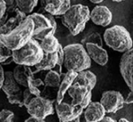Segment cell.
<instances>
[{
  "label": "cell",
  "mask_w": 133,
  "mask_h": 122,
  "mask_svg": "<svg viewBox=\"0 0 133 122\" xmlns=\"http://www.w3.org/2000/svg\"><path fill=\"white\" fill-rule=\"evenodd\" d=\"M6 11H7V6L4 0H0V19L6 14Z\"/></svg>",
  "instance_id": "32"
},
{
  "label": "cell",
  "mask_w": 133,
  "mask_h": 122,
  "mask_svg": "<svg viewBox=\"0 0 133 122\" xmlns=\"http://www.w3.org/2000/svg\"><path fill=\"white\" fill-rule=\"evenodd\" d=\"M83 46L90 59L94 61L98 65L105 66L108 63V53L102 46H99L96 44H91V43H87Z\"/></svg>",
  "instance_id": "15"
},
{
  "label": "cell",
  "mask_w": 133,
  "mask_h": 122,
  "mask_svg": "<svg viewBox=\"0 0 133 122\" xmlns=\"http://www.w3.org/2000/svg\"><path fill=\"white\" fill-rule=\"evenodd\" d=\"M77 72L72 71V70H68L65 74H64L63 78L61 80V82L59 84V87H58L59 90H58L57 96H56V102L57 103L62 102L65 98L66 93L69 89V87H71L73 82H74L75 78L76 77Z\"/></svg>",
  "instance_id": "17"
},
{
  "label": "cell",
  "mask_w": 133,
  "mask_h": 122,
  "mask_svg": "<svg viewBox=\"0 0 133 122\" xmlns=\"http://www.w3.org/2000/svg\"><path fill=\"white\" fill-rule=\"evenodd\" d=\"M37 3L38 0H15L16 7L26 14H30Z\"/></svg>",
  "instance_id": "24"
},
{
  "label": "cell",
  "mask_w": 133,
  "mask_h": 122,
  "mask_svg": "<svg viewBox=\"0 0 133 122\" xmlns=\"http://www.w3.org/2000/svg\"><path fill=\"white\" fill-rule=\"evenodd\" d=\"M1 89L7 96V100L10 103L18 104L19 106L23 107L22 89L14 80L12 71L4 72V82Z\"/></svg>",
  "instance_id": "7"
},
{
  "label": "cell",
  "mask_w": 133,
  "mask_h": 122,
  "mask_svg": "<svg viewBox=\"0 0 133 122\" xmlns=\"http://www.w3.org/2000/svg\"><path fill=\"white\" fill-rule=\"evenodd\" d=\"M87 43H91V44H96L99 46H103V39L102 37L98 32H92L90 35H88L86 38H83L82 41V45L84 46Z\"/></svg>",
  "instance_id": "25"
},
{
  "label": "cell",
  "mask_w": 133,
  "mask_h": 122,
  "mask_svg": "<svg viewBox=\"0 0 133 122\" xmlns=\"http://www.w3.org/2000/svg\"><path fill=\"white\" fill-rule=\"evenodd\" d=\"M4 69H3V66L0 64V90L2 88V85H3L4 82Z\"/></svg>",
  "instance_id": "35"
},
{
  "label": "cell",
  "mask_w": 133,
  "mask_h": 122,
  "mask_svg": "<svg viewBox=\"0 0 133 122\" xmlns=\"http://www.w3.org/2000/svg\"><path fill=\"white\" fill-rule=\"evenodd\" d=\"M63 66L66 70L80 72L88 70L91 66V60L82 44L75 43L63 47Z\"/></svg>",
  "instance_id": "1"
},
{
  "label": "cell",
  "mask_w": 133,
  "mask_h": 122,
  "mask_svg": "<svg viewBox=\"0 0 133 122\" xmlns=\"http://www.w3.org/2000/svg\"><path fill=\"white\" fill-rule=\"evenodd\" d=\"M6 4V6H7V13H12L14 12V10L16 8V5H15V0H4Z\"/></svg>",
  "instance_id": "31"
},
{
  "label": "cell",
  "mask_w": 133,
  "mask_h": 122,
  "mask_svg": "<svg viewBox=\"0 0 133 122\" xmlns=\"http://www.w3.org/2000/svg\"><path fill=\"white\" fill-rule=\"evenodd\" d=\"M34 97H35V95H32L30 92H29V89L26 87L24 90L22 91V104H23V106L27 107L28 104L29 103V102H30Z\"/></svg>",
  "instance_id": "28"
},
{
  "label": "cell",
  "mask_w": 133,
  "mask_h": 122,
  "mask_svg": "<svg viewBox=\"0 0 133 122\" xmlns=\"http://www.w3.org/2000/svg\"><path fill=\"white\" fill-rule=\"evenodd\" d=\"M44 87V83L42 80H40V78H36L35 77H34V75L29 78V80H28L27 88L29 89L32 95H34L35 96L41 95L42 91H41V89H40V87Z\"/></svg>",
  "instance_id": "23"
},
{
  "label": "cell",
  "mask_w": 133,
  "mask_h": 122,
  "mask_svg": "<svg viewBox=\"0 0 133 122\" xmlns=\"http://www.w3.org/2000/svg\"><path fill=\"white\" fill-rule=\"evenodd\" d=\"M12 75H14V80L21 87H27L28 86V80L29 77L33 76L34 72L31 70V67L25 65H17L14 67V70H12Z\"/></svg>",
  "instance_id": "18"
},
{
  "label": "cell",
  "mask_w": 133,
  "mask_h": 122,
  "mask_svg": "<svg viewBox=\"0 0 133 122\" xmlns=\"http://www.w3.org/2000/svg\"><path fill=\"white\" fill-rule=\"evenodd\" d=\"M14 113L7 109L0 111V122H14Z\"/></svg>",
  "instance_id": "27"
},
{
  "label": "cell",
  "mask_w": 133,
  "mask_h": 122,
  "mask_svg": "<svg viewBox=\"0 0 133 122\" xmlns=\"http://www.w3.org/2000/svg\"><path fill=\"white\" fill-rule=\"evenodd\" d=\"M55 112L59 118V120L70 121L80 117L83 109L80 106H75L71 102L62 101L55 105Z\"/></svg>",
  "instance_id": "12"
},
{
  "label": "cell",
  "mask_w": 133,
  "mask_h": 122,
  "mask_svg": "<svg viewBox=\"0 0 133 122\" xmlns=\"http://www.w3.org/2000/svg\"><path fill=\"white\" fill-rule=\"evenodd\" d=\"M12 51L7 48L5 46H4L1 42H0V64H2L6 60L12 58Z\"/></svg>",
  "instance_id": "26"
},
{
  "label": "cell",
  "mask_w": 133,
  "mask_h": 122,
  "mask_svg": "<svg viewBox=\"0 0 133 122\" xmlns=\"http://www.w3.org/2000/svg\"><path fill=\"white\" fill-rule=\"evenodd\" d=\"M120 72L124 82L133 90V49L123 53L120 60Z\"/></svg>",
  "instance_id": "11"
},
{
  "label": "cell",
  "mask_w": 133,
  "mask_h": 122,
  "mask_svg": "<svg viewBox=\"0 0 133 122\" xmlns=\"http://www.w3.org/2000/svg\"><path fill=\"white\" fill-rule=\"evenodd\" d=\"M113 2H115V3H120V2H123L124 0H112Z\"/></svg>",
  "instance_id": "42"
},
{
  "label": "cell",
  "mask_w": 133,
  "mask_h": 122,
  "mask_svg": "<svg viewBox=\"0 0 133 122\" xmlns=\"http://www.w3.org/2000/svg\"><path fill=\"white\" fill-rule=\"evenodd\" d=\"M83 115L87 122H98L106 116V112L99 102H91L83 109Z\"/></svg>",
  "instance_id": "16"
},
{
  "label": "cell",
  "mask_w": 133,
  "mask_h": 122,
  "mask_svg": "<svg viewBox=\"0 0 133 122\" xmlns=\"http://www.w3.org/2000/svg\"><path fill=\"white\" fill-rule=\"evenodd\" d=\"M79 119H80V122H87V120H86V119H85V118L83 117V113L80 115V117H79Z\"/></svg>",
  "instance_id": "39"
},
{
  "label": "cell",
  "mask_w": 133,
  "mask_h": 122,
  "mask_svg": "<svg viewBox=\"0 0 133 122\" xmlns=\"http://www.w3.org/2000/svg\"><path fill=\"white\" fill-rule=\"evenodd\" d=\"M14 18H15V20L17 21V23H18V25L20 24V23L22 22L23 21L25 20L26 18H27V14H25V13H23L22 11H21L20 9H18V8H15V9L14 10Z\"/></svg>",
  "instance_id": "29"
},
{
  "label": "cell",
  "mask_w": 133,
  "mask_h": 122,
  "mask_svg": "<svg viewBox=\"0 0 133 122\" xmlns=\"http://www.w3.org/2000/svg\"><path fill=\"white\" fill-rule=\"evenodd\" d=\"M63 61H64V51H63V46L61 45H59V48L57 51V65L59 68H61L63 66Z\"/></svg>",
  "instance_id": "30"
},
{
  "label": "cell",
  "mask_w": 133,
  "mask_h": 122,
  "mask_svg": "<svg viewBox=\"0 0 133 122\" xmlns=\"http://www.w3.org/2000/svg\"><path fill=\"white\" fill-rule=\"evenodd\" d=\"M92 89L87 86H71L66 93L71 98V103L83 109L91 102Z\"/></svg>",
  "instance_id": "10"
},
{
  "label": "cell",
  "mask_w": 133,
  "mask_h": 122,
  "mask_svg": "<svg viewBox=\"0 0 133 122\" xmlns=\"http://www.w3.org/2000/svg\"><path fill=\"white\" fill-rule=\"evenodd\" d=\"M112 12L106 5H96L90 12V20L98 26H109L112 22Z\"/></svg>",
  "instance_id": "13"
},
{
  "label": "cell",
  "mask_w": 133,
  "mask_h": 122,
  "mask_svg": "<svg viewBox=\"0 0 133 122\" xmlns=\"http://www.w3.org/2000/svg\"><path fill=\"white\" fill-rule=\"evenodd\" d=\"M8 14H9V13L6 12V14H5V15L2 17L1 19H0V26H3V25L5 24L6 21H7L8 19H9V18H8Z\"/></svg>",
  "instance_id": "36"
},
{
  "label": "cell",
  "mask_w": 133,
  "mask_h": 122,
  "mask_svg": "<svg viewBox=\"0 0 133 122\" xmlns=\"http://www.w3.org/2000/svg\"><path fill=\"white\" fill-rule=\"evenodd\" d=\"M99 102L106 113H115L124 107V97L119 91L108 90L103 92Z\"/></svg>",
  "instance_id": "9"
},
{
  "label": "cell",
  "mask_w": 133,
  "mask_h": 122,
  "mask_svg": "<svg viewBox=\"0 0 133 122\" xmlns=\"http://www.w3.org/2000/svg\"><path fill=\"white\" fill-rule=\"evenodd\" d=\"M90 1L93 4H100V3H102L103 1H105V0H90Z\"/></svg>",
  "instance_id": "38"
},
{
  "label": "cell",
  "mask_w": 133,
  "mask_h": 122,
  "mask_svg": "<svg viewBox=\"0 0 133 122\" xmlns=\"http://www.w3.org/2000/svg\"><path fill=\"white\" fill-rule=\"evenodd\" d=\"M27 112L31 117L44 119L46 117L54 113L53 102L44 96H35L26 107Z\"/></svg>",
  "instance_id": "6"
},
{
  "label": "cell",
  "mask_w": 133,
  "mask_h": 122,
  "mask_svg": "<svg viewBox=\"0 0 133 122\" xmlns=\"http://www.w3.org/2000/svg\"><path fill=\"white\" fill-rule=\"evenodd\" d=\"M59 122H80V119H79V117L76 118V119H73V120H70V121H62V120H59Z\"/></svg>",
  "instance_id": "40"
},
{
  "label": "cell",
  "mask_w": 133,
  "mask_h": 122,
  "mask_svg": "<svg viewBox=\"0 0 133 122\" xmlns=\"http://www.w3.org/2000/svg\"><path fill=\"white\" fill-rule=\"evenodd\" d=\"M29 18H30L33 21L34 23V31H33V37L36 41H42L46 35L48 34H53L54 35V31L51 26V21L49 19L42 13H31L28 15Z\"/></svg>",
  "instance_id": "8"
},
{
  "label": "cell",
  "mask_w": 133,
  "mask_h": 122,
  "mask_svg": "<svg viewBox=\"0 0 133 122\" xmlns=\"http://www.w3.org/2000/svg\"><path fill=\"white\" fill-rule=\"evenodd\" d=\"M65 74V73H64ZM64 74L59 73L54 69L48 70L45 78H44V83L45 87H52V88H58L59 87V84L61 82V80L63 78Z\"/></svg>",
  "instance_id": "22"
},
{
  "label": "cell",
  "mask_w": 133,
  "mask_h": 122,
  "mask_svg": "<svg viewBox=\"0 0 133 122\" xmlns=\"http://www.w3.org/2000/svg\"><path fill=\"white\" fill-rule=\"evenodd\" d=\"M90 9L82 4L71 5L68 10L61 16L62 24L69 31L73 36H77L85 29L90 21Z\"/></svg>",
  "instance_id": "2"
},
{
  "label": "cell",
  "mask_w": 133,
  "mask_h": 122,
  "mask_svg": "<svg viewBox=\"0 0 133 122\" xmlns=\"http://www.w3.org/2000/svg\"><path fill=\"white\" fill-rule=\"evenodd\" d=\"M42 9L53 16H61L71 5V0H40Z\"/></svg>",
  "instance_id": "14"
},
{
  "label": "cell",
  "mask_w": 133,
  "mask_h": 122,
  "mask_svg": "<svg viewBox=\"0 0 133 122\" xmlns=\"http://www.w3.org/2000/svg\"><path fill=\"white\" fill-rule=\"evenodd\" d=\"M132 102H133V94L132 91H130V93L128 95L126 99H124V104H131Z\"/></svg>",
  "instance_id": "33"
},
{
  "label": "cell",
  "mask_w": 133,
  "mask_h": 122,
  "mask_svg": "<svg viewBox=\"0 0 133 122\" xmlns=\"http://www.w3.org/2000/svg\"><path fill=\"white\" fill-rule=\"evenodd\" d=\"M44 53H54L58 51V48L59 46V40L53 34H48L44 37L42 41L39 42Z\"/></svg>",
  "instance_id": "21"
},
{
  "label": "cell",
  "mask_w": 133,
  "mask_h": 122,
  "mask_svg": "<svg viewBox=\"0 0 133 122\" xmlns=\"http://www.w3.org/2000/svg\"><path fill=\"white\" fill-rule=\"evenodd\" d=\"M24 122H46V121L44 120V119H37V118L30 116L29 118H28Z\"/></svg>",
  "instance_id": "34"
},
{
  "label": "cell",
  "mask_w": 133,
  "mask_h": 122,
  "mask_svg": "<svg viewBox=\"0 0 133 122\" xmlns=\"http://www.w3.org/2000/svg\"><path fill=\"white\" fill-rule=\"evenodd\" d=\"M104 41L106 45L116 52L124 53L132 49V38L130 32L121 25H115L105 31Z\"/></svg>",
  "instance_id": "4"
},
{
  "label": "cell",
  "mask_w": 133,
  "mask_h": 122,
  "mask_svg": "<svg viewBox=\"0 0 133 122\" xmlns=\"http://www.w3.org/2000/svg\"><path fill=\"white\" fill-rule=\"evenodd\" d=\"M44 56L40 44L34 38H31L26 45L18 50L12 51V62L19 65L34 67Z\"/></svg>",
  "instance_id": "5"
},
{
  "label": "cell",
  "mask_w": 133,
  "mask_h": 122,
  "mask_svg": "<svg viewBox=\"0 0 133 122\" xmlns=\"http://www.w3.org/2000/svg\"><path fill=\"white\" fill-rule=\"evenodd\" d=\"M118 122H130V121H129L127 119H124V118H122V119H119V121H118Z\"/></svg>",
  "instance_id": "41"
},
{
  "label": "cell",
  "mask_w": 133,
  "mask_h": 122,
  "mask_svg": "<svg viewBox=\"0 0 133 122\" xmlns=\"http://www.w3.org/2000/svg\"><path fill=\"white\" fill-rule=\"evenodd\" d=\"M56 65H57V52L54 53H44V56H43L41 61L34 66L36 70L33 72L35 74L36 72L52 70Z\"/></svg>",
  "instance_id": "20"
},
{
  "label": "cell",
  "mask_w": 133,
  "mask_h": 122,
  "mask_svg": "<svg viewBox=\"0 0 133 122\" xmlns=\"http://www.w3.org/2000/svg\"><path fill=\"white\" fill-rule=\"evenodd\" d=\"M33 21L27 16V18L12 31L0 36V42L10 50H18L31 39L33 37Z\"/></svg>",
  "instance_id": "3"
},
{
  "label": "cell",
  "mask_w": 133,
  "mask_h": 122,
  "mask_svg": "<svg viewBox=\"0 0 133 122\" xmlns=\"http://www.w3.org/2000/svg\"><path fill=\"white\" fill-rule=\"evenodd\" d=\"M97 84V77L93 72L88 70L77 72L72 86H87L93 89Z\"/></svg>",
  "instance_id": "19"
},
{
  "label": "cell",
  "mask_w": 133,
  "mask_h": 122,
  "mask_svg": "<svg viewBox=\"0 0 133 122\" xmlns=\"http://www.w3.org/2000/svg\"><path fill=\"white\" fill-rule=\"evenodd\" d=\"M98 122H117L115 119H112L111 117H108V116H105L103 119H101L100 121H98Z\"/></svg>",
  "instance_id": "37"
}]
</instances>
